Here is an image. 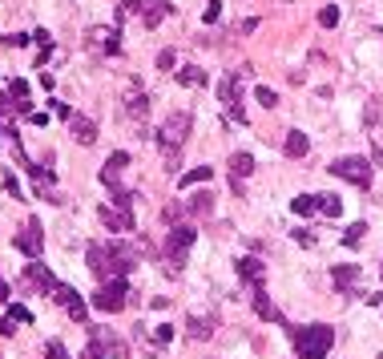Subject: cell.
<instances>
[{"instance_id": "cell-8", "label": "cell", "mask_w": 383, "mask_h": 359, "mask_svg": "<svg viewBox=\"0 0 383 359\" xmlns=\"http://www.w3.org/2000/svg\"><path fill=\"white\" fill-rule=\"evenodd\" d=\"M242 93H246V85H242L238 77H222V81H218V101H222L226 109H230V117H234L238 126H246L250 117H246V105H242Z\"/></svg>"}, {"instance_id": "cell-9", "label": "cell", "mask_w": 383, "mask_h": 359, "mask_svg": "<svg viewBox=\"0 0 383 359\" xmlns=\"http://www.w3.org/2000/svg\"><path fill=\"white\" fill-rule=\"evenodd\" d=\"M16 250H20V255H25V259H36V255H41V250H45V230H41V218H32L29 214V222H25V226H20V234H16Z\"/></svg>"}, {"instance_id": "cell-41", "label": "cell", "mask_w": 383, "mask_h": 359, "mask_svg": "<svg viewBox=\"0 0 383 359\" xmlns=\"http://www.w3.org/2000/svg\"><path fill=\"white\" fill-rule=\"evenodd\" d=\"M8 294H13V287H8V283L0 278V303H8Z\"/></svg>"}, {"instance_id": "cell-13", "label": "cell", "mask_w": 383, "mask_h": 359, "mask_svg": "<svg viewBox=\"0 0 383 359\" xmlns=\"http://www.w3.org/2000/svg\"><path fill=\"white\" fill-rule=\"evenodd\" d=\"M250 299H255V315H258V319H267V323H287V319L278 315V307L271 303L267 283H255V287H250Z\"/></svg>"}, {"instance_id": "cell-3", "label": "cell", "mask_w": 383, "mask_h": 359, "mask_svg": "<svg viewBox=\"0 0 383 359\" xmlns=\"http://www.w3.org/2000/svg\"><path fill=\"white\" fill-rule=\"evenodd\" d=\"M198 243V230L190 226V222H177L174 230H170V238L161 243V262L170 266V271H182V262L190 259V246Z\"/></svg>"}, {"instance_id": "cell-11", "label": "cell", "mask_w": 383, "mask_h": 359, "mask_svg": "<svg viewBox=\"0 0 383 359\" xmlns=\"http://www.w3.org/2000/svg\"><path fill=\"white\" fill-rule=\"evenodd\" d=\"M89 347L101 351V355H109V359L126 355V339H121V335H113L109 327H93V331H89Z\"/></svg>"}, {"instance_id": "cell-4", "label": "cell", "mask_w": 383, "mask_h": 359, "mask_svg": "<svg viewBox=\"0 0 383 359\" xmlns=\"http://www.w3.org/2000/svg\"><path fill=\"white\" fill-rule=\"evenodd\" d=\"M126 17H137L142 25L158 29L166 17H174V4H170V0H121V4H117V25Z\"/></svg>"}, {"instance_id": "cell-38", "label": "cell", "mask_w": 383, "mask_h": 359, "mask_svg": "<svg viewBox=\"0 0 383 359\" xmlns=\"http://www.w3.org/2000/svg\"><path fill=\"white\" fill-rule=\"evenodd\" d=\"M4 45H8V49H20V45H29V33H16V36H4Z\"/></svg>"}, {"instance_id": "cell-37", "label": "cell", "mask_w": 383, "mask_h": 359, "mask_svg": "<svg viewBox=\"0 0 383 359\" xmlns=\"http://www.w3.org/2000/svg\"><path fill=\"white\" fill-rule=\"evenodd\" d=\"M161 218H166L170 226H177V222H182V206H166V214H161Z\"/></svg>"}, {"instance_id": "cell-33", "label": "cell", "mask_w": 383, "mask_h": 359, "mask_svg": "<svg viewBox=\"0 0 383 359\" xmlns=\"http://www.w3.org/2000/svg\"><path fill=\"white\" fill-rule=\"evenodd\" d=\"M363 234H368V226H363V222H355V226L347 230V234H343V246H355L359 238H363Z\"/></svg>"}, {"instance_id": "cell-31", "label": "cell", "mask_w": 383, "mask_h": 359, "mask_svg": "<svg viewBox=\"0 0 383 359\" xmlns=\"http://www.w3.org/2000/svg\"><path fill=\"white\" fill-rule=\"evenodd\" d=\"M319 25H323V29H335V25H339V8H335V4H327V8L319 13Z\"/></svg>"}, {"instance_id": "cell-24", "label": "cell", "mask_w": 383, "mask_h": 359, "mask_svg": "<svg viewBox=\"0 0 383 359\" xmlns=\"http://www.w3.org/2000/svg\"><path fill=\"white\" fill-rule=\"evenodd\" d=\"M177 85H186V89H194V85H206V69L182 65V69H177Z\"/></svg>"}, {"instance_id": "cell-5", "label": "cell", "mask_w": 383, "mask_h": 359, "mask_svg": "<svg viewBox=\"0 0 383 359\" xmlns=\"http://www.w3.org/2000/svg\"><path fill=\"white\" fill-rule=\"evenodd\" d=\"M186 137H190V114H170L158 126V146H166L170 162H177V149L186 146Z\"/></svg>"}, {"instance_id": "cell-6", "label": "cell", "mask_w": 383, "mask_h": 359, "mask_svg": "<svg viewBox=\"0 0 383 359\" xmlns=\"http://www.w3.org/2000/svg\"><path fill=\"white\" fill-rule=\"evenodd\" d=\"M331 174L343 182H351V186H359V190H368L371 186V162L368 158H359V154H351V158H335L331 162Z\"/></svg>"}, {"instance_id": "cell-36", "label": "cell", "mask_w": 383, "mask_h": 359, "mask_svg": "<svg viewBox=\"0 0 383 359\" xmlns=\"http://www.w3.org/2000/svg\"><path fill=\"white\" fill-rule=\"evenodd\" d=\"M218 13H222V4H218V0H210V4H206V25H218Z\"/></svg>"}, {"instance_id": "cell-39", "label": "cell", "mask_w": 383, "mask_h": 359, "mask_svg": "<svg viewBox=\"0 0 383 359\" xmlns=\"http://www.w3.org/2000/svg\"><path fill=\"white\" fill-rule=\"evenodd\" d=\"M0 335H16V319H13V315H4V319H0Z\"/></svg>"}, {"instance_id": "cell-18", "label": "cell", "mask_w": 383, "mask_h": 359, "mask_svg": "<svg viewBox=\"0 0 383 359\" xmlns=\"http://www.w3.org/2000/svg\"><path fill=\"white\" fill-rule=\"evenodd\" d=\"M218 331V315H202V319H186V335L190 339H202L206 343L210 335Z\"/></svg>"}, {"instance_id": "cell-32", "label": "cell", "mask_w": 383, "mask_h": 359, "mask_svg": "<svg viewBox=\"0 0 383 359\" xmlns=\"http://www.w3.org/2000/svg\"><path fill=\"white\" fill-rule=\"evenodd\" d=\"M8 315H13L16 323H32V311L25 303H8Z\"/></svg>"}, {"instance_id": "cell-19", "label": "cell", "mask_w": 383, "mask_h": 359, "mask_svg": "<svg viewBox=\"0 0 383 359\" xmlns=\"http://www.w3.org/2000/svg\"><path fill=\"white\" fill-rule=\"evenodd\" d=\"M137 85H142V81H129V97H126V114L129 117H145V114H149V97H145Z\"/></svg>"}, {"instance_id": "cell-10", "label": "cell", "mask_w": 383, "mask_h": 359, "mask_svg": "<svg viewBox=\"0 0 383 359\" xmlns=\"http://www.w3.org/2000/svg\"><path fill=\"white\" fill-rule=\"evenodd\" d=\"M20 287L32 291V294H53V291H57V278H53L48 266H41V262L32 259L29 266H25V275H20Z\"/></svg>"}, {"instance_id": "cell-1", "label": "cell", "mask_w": 383, "mask_h": 359, "mask_svg": "<svg viewBox=\"0 0 383 359\" xmlns=\"http://www.w3.org/2000/svg\"><path fill=\"white\" fill-rule=\"evenodd\" d=\"M85 262H89V271H93V278H126L137 262H142V255L133 250L129 243H93L89 246V255H85Z\"/></svg>"}, {"instance_id": "cell-17", "label": "cell", "mask_w": 383, "mask_h": 359, "mask_svg": "<svg viewBox=\"0 0 383 359\" xmlns=\"http://www.w3.org/2000/svg\"><path fill=\"white\" fill-rule=\"evenodd\" d=\"M69 130H73V137H77L81 146H93V142H97V121H93V117L73 114V117H69Z\"/></svg>"}, {"instance_id": "cell-7", "label": "cell", "mask_w": 383, "mask_h": 359, "mask_svg": "<svg viewBox=\"0 0 383 359\" xmlns=\"http://www.w3.org/2000/svg\"><path fill=\"white\" fill-rule=\"evenodd\" d=\"M129 299V283L126 278H105L101 287L93 291V307L97 311H121Z\"/></svg>"}, {"instance_id": "cell-29", "label": "cell", "mask_w": 383, "mask_h": 359, "mask_svg": "<svg viewBox=\"0 0 383 359\" xmlns=\"http://www.w3.org/2000/svg\"><path fill=\"white\" fill-rule=\"evenodd\" d=\"M255 101L258 105H267V109H274V105H278V93L267 89V85H255Z\"/></svg>"}, {"instance_id": "cell-14", "label": "cell", "mask_w": 383, "mask_h": 359, "mask_svg": "<svg viewBox=\"0 0 383 359\" xmlns=\"http://www.w3.org/2000/svg\"><path fill=\"white\" fill-rule=\"evenodd\" d=\"M97 218H101V226H105V230H113V234H126V230H133V210L101 206V210H97Z\"/></svg>"}, {"instance_id": "cell-16", "label": "cell", "mask_w": 383, "mask_h": 359, "mask_svg": "<svg viewBox=\"0 0 383 359\" xmlns=\"http://www.w3.org/2000/svg\"><path fill=\"white\" fill-rule=\"evenodd\" d=\"M85 41H89V45H101L105 57H117V53H121V36H117V29H89Z\"/></svg>"}, {"instance_id": "cell-15", "label": "cell", "mask_w": 383, "mask_h": 359, "mask_svg": "<svg viewBox=\"0 0 383 359\" xmlns=\"http://www.w3.org/2000/svg\"><path fill=\"white\" fill-rule=\"evenodd\" d=\"M8 93H13V109H16V117H32L29 81H25V77H13V81H8Z\"/></svg>"}, {"instance_id": "cell-25", "label": "cell", "mask_w": 383, "mask_h": 359, "mask_svg": "<svg viewBox=\"0 0 383 359\" xmlns=\"http://www.w3.org/2000/svg\"><path fill=\"white\" fill-rule=\"evenodd\" d=\"M315 206H319L327 218H339V214H343V202H339V194H315Z\"/></svg>"}, {"instance_id": "cell-27", "label": "cell", "mask_w": 383, "mask_h": 359, "mask_svg": "<svg viewBox=\"0 0 383 359\" xmlns=\"http://www.w3.org/2000/svg\"><path fill=\"white\" fill-rule=\"evenodd\" d=\"M186 210H190V214H210V210H214V194H210V190H202V194H194Z\"/></svg>"}, {"instance_id": "cell-42", "label": "cell", "mask_w": 383, "mask_h": 359, "mask_svg": "<svg viewBox=\"0 0 383 359\" xmlns=\"http://www.w3.org/2000/svg\"><path fill=\"white\" fill-rule=\"evenodd\" d=\"M85 359H105V355H101V351H93V347L85 343Z\"/></svg>"}, {"instance_id": "cell-44", "label": "cell", "mask_w": 383, "mask_h": 359, "mask_svg": "<svg viewBox=\"0 0 383 359\" xmlns=\"http://www.w3.org/2000/svg\"><path fill=\"white\" fill-rule=\"evenodd\" d=\"M379 359H383V355H379Z\"/></svg>"}, {"instance_id": "cell-28", "label": "cell", "mask_w": 383, "mask_h": 359, "mask_svg": "<svg viewBox=\"0 0 383 359\" xmlns=\"http://www.w3.org/2000/svg\"><path fill=\"white\" fill-rule=\"evenodd\" d=\"M290 210H295V214H303V218H311V214L319 210V206H315V194H299L295 202H290Z\"/></svg>"}, {"instance_id": "cell-35", "label": "cell", "mask_w": 383, "mask_h": 359, "mask_svg": "<svg viewBox=\"0 0 383 359\" xmlns=\"http://www.w3.org/2000/svg\"><path fill=\"white\" fill-rule=\"evenodd\" d=\"M4 190L13 198H25V190H20V182H16V174H4Z\"/></svg>"}, {"instance_id": "cell-22", "label": "cell", "mask_w": 383, "mask_h": 359, "mask_svg": "<svg viewBox=\"0 0 383 359\" xmlns=\"http://www.w3.org/2000/svg\"><path fill=\"white\" fill-rule=\"evenodd\" d=\"M331 278H335V291H351L355 283H359V266H335V271H331Z\"/></svg>"}, {"instance_id": "cell-30", "label": "cell", "mask_w": 383, "mask_h": 359, "mask_svg": "<svg viewBox=\"0 0 383 359\" xmlns=\"http://www.w3.org/2000/svg\"><path fill=\"white\" fill-rule=\"evenodd\" d=\"M45 355H48V359H73L69 351H65L61 339H48V343H45Z\"/></svg>"}, {"instance_id": "cell-20", "label": "cell", "mask_w": 383, "mask_h": 359, "mask_svg": "<svg viewBox=\"0 0 383 359\" xmlns=\"http://www.w3.org/2000/svg\"><path fill=\"white\" fill-rule=\"evenodd\" d=\"M226 170H230V178L234 182H242L246 174H255V154H230Z\"/></svg>"}, {"instance_id": "cell-43", "label": "cell", "mask_w": 383, "mask_h": 359, "mask_svg": "<svg viewBox=\"0 0 383 359\" xmlns=\"http://www.w3.org/2000/svg\"><path fill=\"white\" fill-rule=\"evenodd\" d=\"M379 275H383V262H379Z\"/></svg>"}, {"instance_id": "cell-40", "label": "cell", "mask_w": 383, "mask_h": 359, "mask_svg": "<svg viewBox=\"0 0 383 359\" xmlns=\"http://www.w3.org/2000/svg\"><path fill=\"white\" fill-rule=\"evenodd\" d=\"M295 243H303V246H315V234H311V230H295Z\"/></svg>"}, {"instance_id": "cell-12", "label": "cell", "mask_w": 383, "mask_h": 359, "mask_svg": "<svg viewBox=\"0 0 383 359\" xmlns=\"http://www.w3.org/2000/svg\"><path fill=\"white\" fill-rule=\"evenodd\" d=\"M53 299H57V303L65 307V315H69L73 323H85V315H89V303H85V299H81V294L73 291L69 283H57V291H53Z\"/></svg>"}, {"instance_id": "cell-26", "label": "cell", "mask_w": 383, "mask_h": 359, "mask_svg": "<svg viewBox=\"0 0 383 359\" xmlns=\"http://www.w3.org/2000/svg\"><path fill=\"white\" fill-rule=\"evenodd\" d=\"M210 178H214V170H210V165H198V170H186L177 186H182V190H190L194 182H210Z\"/></svg>"}, {"instance_id": "cell-21", "label": "cell", "mask_w": 383, "mask_h": 359, "mask_svg": "<svg viewBox=\"0 0 383 359\" xmlns=\"http://www.w3.org/2000/svg\"><path fill=\"white\" fill-rule=\"evenodd\" d=\"M283 149H287V158L303 162L307 149H311V142H307V133H303V130H290V133H287V142H283Z\"/></svg>"}, {"instance_id": "cell-23", "label": "cell", "mask_w": 383, "mask_h": 359, "mask_svg": "<svg viewBox=\"0 0 383 359\" xmlns=\"http://www.w3.org/2000/svg\"><path fill=\"white\" fill-rule=\"evenodd\" d=\"M238 275L246 278V287H255V283H262V259H238Z\"/></svg>"}, {"instance_id": "cell-34", "label": "cell", "mask_w": 383, "mask_h": 359, "mask_svg": "<svg viewBox=\"0 0 383 359\" xmlns=\"http://www.w3.org/2000/svg\"><path fill=\"white\" fill-rule=\"evenodd\" d=\"M177 65V53L174 49H161L158 53V69H174Z\"/></svg>"}, {"instance_id": "cell-2", "label": "cell", "mask_w": 383, "mask_h": 359, "mask_svg": "<svg viewBox=\"0 0 383 359\" xmlns=\"http://www.w3.org/2000/svg\"><path fill=\"white\" fill-rule=\"evenodd\" d=\"M287 327V335L295 339V355L299 359H323L331 347H335V327L327 323H311V327Z\"/></svg>"}]
</instances>
